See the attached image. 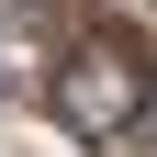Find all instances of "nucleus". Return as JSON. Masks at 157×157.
Returning <instances> with one entry per match:
<instances>
[{"instance_id":"nucleus-1","label":"nucleus","mask_w":157,"mask_h":157,"mask_svg":"<svg viewBox=\"0 0 157 157\" xmlns=\"http://www.w3.org/2000/svg\"><path fill=\"white\" fill-rule=\"evenodd\" d=\"M135 112H146V45H135V34L67 45V67H56V124L67 135H124Z\"/></svg>"}]
</instances>
